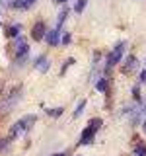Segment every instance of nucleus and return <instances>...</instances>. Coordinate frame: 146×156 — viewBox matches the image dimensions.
Returning a JSON list of instances; mask_svg holds the SVG:
<instances>
[{
	"instance_id": "4be33fe9",
	"label": "nucleus",
	"mask_w": 146,
	"mask_h": 156,
	"mask_svg": "<svg viewBox=\"0 0 146 156\" xmlns=\"http://www.w3.org/2000/svg\"><path fill=\"white\" fill-rule=\"evenodd\" d=\"M53 156H66L64 152H57V154H53Z\"/></svg>"
},
{
	"instance_id": "a211bd4d",
	"label": "nucleus",
	"mask_w": 146,
	"mask_h": 156,
	"mask_svg": "<svg viewBox=\"0 0 146 156\" xmlns=\"http://www.w3.org/2000/svg\"><path fill=\"white\" fill-rule=\"evenodd\" d=\"M133 96H134V100H136V101L140 100V92H138V86H134V88H133Z\"/></svg>"
},
{
	"instance_id": "393cba45",
	"label": "nucleus",
	"mask_w": 146,
	"mask_h": 156,
	"mask_svg": "<svg viewBox=\"0 0 146 156\" xmlns=\"http://www.w3.org/2000/svg\"><path fill=\"white\" fill-rule=\"evenodd\" d=\"M144 111H146V107H144Z\"/></svg>"
},
{
	"instance_id": "b1692460",
	"label": "nucleus",
	"mask_w": 146,
	"mask_h": 156,
	"mask_svg": "<svg viewBox=\"0 0 146 156\" xmlns=\"http://www.w3.org/2000/svg\"><path fill=\"white\" fill-rule=\"evenodd\" d=\"M57 2H66V0H57Z\"/></svg>"
},
{
	"instance_id": "f3484780",
	"label": "nucleus",
	"mask_w": 146,
	"mask_h": 156,
	"mask_svg": "<svg viewBox=\"0 0 146 156\" xmlns=\"http://www.w3.org/2000/svg\"><path fill=\"white\" fill-rule=\"evenodd\" d=\"M136 156H146V146H138L136 148Z\"/></svg>"
},
{
	"instance_id": "2eb2a0df",
	"label": "nucleus",
	"mask_w": 146,
	"mask_h": 156,
	"mask_svg": "<svg viewBox=\"0 0 146 156\" xmlns=\"http://www.w3.org/2000/svg\"><path fill=\"white\" fill-rule=\"evenodd\" d=\"M66 16H68V8L61 10V14H58V27L62 26V22H64V20H66Z\"/></svg>"
},
{
	"instance_id": "f8f14e48",
	"label": "nucleus",
	"mask_w": 146,
	"mask_h": 156,
	"mask_svg": "<svg viewBox=\"0 0 146 156\" xmlns=\"http://www.w3.org/2000/svg\"><path fill=\"white\" fill-rule=\"evenodd\" d=\"M84 107H86V100H82L80 104H78V107L74 109V117H80L82 113H84Z\"/></svg>"
},
{
	"instance_id": "9d476101",
	"label": "nucleus",
	"mask_w": 146,
	"mask_h": 156,
	"mask_svg": "<svg viewBox=\"0 0 146 156\" xmlns=\"http://www.w3.org/2000/svg\"><path fill=\"white\" fill-rule=\"evenodd\" d=\"M86 6H88V0H78V2H76V6H74V12L82 14V12L86 10Z\"/></svg>"
},
{
	"instance_id": "423d86ee",
	"label": "nucleus",
	"mask_w": 146,
	"mask_h": 156,
	"mask_svg": "<svg viewBox=\"0 0 146 156\" xmlns=\"http://www.w3.org/2000/svg\"><path fill=\"white\" fill-rule=\"evenodd\" d=\"M31 37L35 39V41H39V39L45 37V23H43V22H37L35 26H33V29H31Z\"/></svg>"
},
{
	"instance_id": "6ab92c4d",
	"label": "nucleus",
	"mask_w": 146,
	"mask_h": 156,
	"mask_svg": "<svg viewBox=\"0 0 146 156\" xmlns=\"http://www.w3.org/2000/svg\"><path fill=\"white\" fill-rule=\"evenodd\" d=\"M138 80H140V84H146V70L140 72V78H138Z\"/></svg>"
},
{
	"instance_id": "39448f33",
	"label": "nucleus",
	"mask_w": 146,
	"mask_h": 156,
	"mask_svg": "<svg viewBox=\"0 0 146 156\" xmlns=\"http://www.w3.org/2000/svg\"><path fill=\"white\" fill-rule=\"evenodd\" d=\"M33 65H35V68H37L39 72H47L49 66H51V62H49V58H47L45 55H39V57L35 58V62H33Z\"/></svg>"
},
{
	"instance_id": "6e6552de",
	"label": "nucleus",
	"mask_w": 146,
	"mask_h": 156,
	"mask_svg": "<svg viewBox=\"0 0 146 156\" xmlns=\"http://www.w3.org/2000/svg\"><path fill=\"white\" fill-rule=\"evenodd\" d=\"M136 66H138V61H136V57H129V58H127V61H125L123 72H125V74H127V72H133Z\"/></svg>"
},
{
	"instance_id": "9b49d317",
	"label": "nucleus",
	"mask_w": 146,
	"mask_h": 156,
	"mask_svg": "<svg viewBox=\"0 0 146 156\" xmlns=\"http://www.w3.org/2000/svg\"><path fill=\"white\" fill-rule=\"evenodd\" d=\"M96 88L99 92H107V80H105V78H99V80L96 82Z\"/></svg>"
},
{
	"instance_id": "f257e3e1",
	"label": "nucleus",
	"mask_w": 146,
	"mask_h": 156,
	"mask_svg": "<svg viewBox=\"0 0 146 156\" xmlns=\"http://www.w3.org/2000/svg\"><path fill=\"white\" fill-rule=\"evenodd\" d=\"M35 121H37L35 115H26V117H22L19 121H16V123L12 125V129H10L8 136H10V139H18V136L23 135L27 129H31V125H35Z\"/></svg>"
},
{
	"instance_id": "412c9836",
	"label": "nucleus",
	"mask_w": 146,
	"mask_h": 156,
	"mask_svg": "<svg viewBox=\"0 0 146 156\" xmlns=\"http://www.w3.org/2000/svg\"><path fill=\"white\" fill-rule=\"evenodd\" d=\"M23 2H26V4H27V8H29V6H31L33 2H35V0H23Z\"/></svg>"
},
{
	"instance_id": "aec40b11",
	"label": "nucleus",
	"mask_w": 146,
	"mask_h": 156,
	"mask_svg": "<svg viewBox=\"0 0 146 156\" xmlns=\"http://www.w3.org/2000/svg\"><path fill=\"white\" fill-rule=\"evenodd\" d=\"M62 43H64V45H66V43H70V35H68V33L62 35Z\"/></svg>"
},
{
	"instance_id": "1a4fd4ad",
	"label": "nucleus",
	"mask_w": 146,
	"mask_h": 156,
	"mask_svg": "<svg viewBox=\"0 0 146 156\" xmlns=\"http://www.w3.org/2000/svg\"><path fill=\"white\" fill-rule=\"evenodd\" d=\"M19 31H22V26H19V23H14V26H10V27L6 29V35H8V37H18Z\"/></svg>"
},
{
	"instance_id": "0eeeda50",
	"label": "nucleus",
	"mask_w": 146,
	"mask_h": 156,
	"mask_svg": "<svg viewBox=\"0 0 146 156\" xmlns=\"http://www.w3.org/2000/svg\"><path fill=\"white\" fill-rule=\"evenodd\" d=\"M94 136H96V131L92 129V127H86L84 133H82V136H80V143H78V144H90L92 140H94Z\"/></svg>"
},
{
	"instance_id": "4468645a",
	"label": "nucleus",
	"mask_w": 146,
	"mask_h": 156,
	"mask_svg": "<svg viewBox=\"0 0 146 156\" xmlns=\"http://www.w3.org/2000/svg\"><path fill=\"white\" fill-rule=\"evenodd\" d=\"M47 115H51V117H58V115H62V107H55V109H47Z\"/></svg>"
},
{
	"instance_id": "dca6fc26",
	"label": "nucleus",
	"mask_w": 146,
	"mask_h": 156,
	"mask_svg": "<svg viewBox=\"0 0 146 156\" xmlns=\"http://www.w3.org/2000/svg\"><path fill=\"white\" fill-rule=\"evenodd\" d=\"M88 127H92L94 131H97V129L101 127V119H92V121H90V125H88Z\"/></svg>"
},
{
	"instance_id": "20e7f679",
	"label": "nucleus",
	"mask_w": 146,
	"mask_h": 156,
	"mask_svg": "<svg viewBox=\"0 0 146 156\" xmlns=\"http://www.w3.org/2000/svg\"><path fill=\"white\" fill-rule=\"evenodd\" d=\"M58 29H51V31H45V39H47V43L51 47H57L58 43H61V37H58Z\"/></svg>"
},
{
	"instance_id": "ddd939ff",
	"label": "nucleus",
	"mask_w": 146,
	"mask_h": 156,
	"mask_svg": "<svg viewBox=\"0 0 146 156\" xmlns=\"http://www.w3.org/2000/svg\"><path fill=\"white\" fill-rule=\"evenodd\" d=\"M12 6H14V8H18V10H26V8H27V4L23 2V0H12Z\"/></svg>"
},
{
	"instance_id": "7ed1b4c3",
	"label": "nucleus",
	"mask_w": 146,
	"mask_h": 156,
	"mask_svg": "<svg viewBox=\"0 0 146 156\" xmlns=\"http://www.w3.org/2000/svg\"><path fill=\"white\" fill-rule=\"evenodd\" d=\"M27 41H26V37H22V35H18V39H16V43H14V51H16V55H18V58L19 57H26L27 55Z\"/></svg>"
},
{
	"instance_id": "f03ea898",
	"label": "nucleus",
	"mask_w": 146,
	"mask_h": 156,
	"mask_svg": "<svg viewBox=\"0 0 146 156\" xmlns=\"http://www.w3.org/2000/svg\"><path fill=\"white\" fill-rule=\"evenodd\" d=\"M123 53H125V43H119L115 49H113V53L109 55V61H107V70H109L113 65H117V62L123 58Z\"/></svg>"
},
{
	"instance_id": "5701e85b",
	"label": "nucleus",
	"mask_w": 146,
	"mask_h": 156,
	"mask_svg": "<svg viewBox=\"0 0 146 156\" xmlns=\"http://www.w3.org/2000/svg\"><path fill=\"white\" fill-rule=\"evenodd\" d=\"M142 125H144V131H146V121H144V123H142Z\"/></svg>"
}]
</instances>
